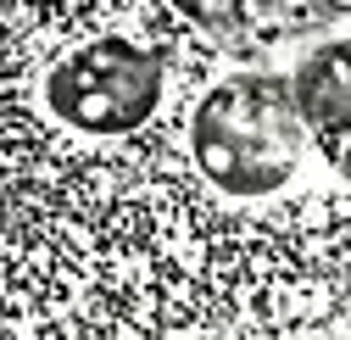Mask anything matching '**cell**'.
I'll list each match as a JSON object with an SVG mask.
<instances>
[{
    "instance_id": "cell-1",
    "label": "cell",
    "mask_w": 351,
    "mask_h": 340,
    "mask_svg": "<svg viewBox=\"0 0 351 340\" xmlns=\"http://www.w3.org/2000/svg\"><path fill=\"white\" fill-rule=\"evenodd\" d=\"M190 151L223 195H274L295 179L306 134L285 73H229L195 101Z\"/></svg>"
},
{
    "instance_id": "cell-2",
    "label": "cell",
    "mask_w": 351,
    "mask_h": 340,
    "mask_svg": "<svg viewBox=\"0 0 351 340\" xmlns=\"http://www.w3.org/2000/svg\"><path fill=\"white\" fill-rule=\"evenodd\" d=\"M162 101V56L134 39H90L45 73V106L78 134H134Z\"/></svg>"
},
{
    "instance_id": "cell-3",
    "label": "cell",
    "mask_w": 351,
    "mask_h": 340,
    "mask_svg": "<svg viewBox=\"0 0 351 340\" xmlns=\"http://www.w3.org/2000/svg\"><path fill=\"white\" fill-rule=\"evenodd\" d=\"M167 6H179V17H190L212 45L240 62L313 45L346 23L340 0H167Z\"/></svg>"
},
{
    "instance_id": "cell-4",
    "label": "cell",
    "mask_w": 351,
    "mask_h": 340,
    "mask_svg": "<svg viewBox=\"0 0 351 340\" xmlns=\"http://www.w3.org/2000/svg\"><path fill=\"white\" fill-rule=\"evenodd\" d=\"M285 78L306 145L351 184V39H313V51H301Z\"/></svg>"
}]
</instances>
